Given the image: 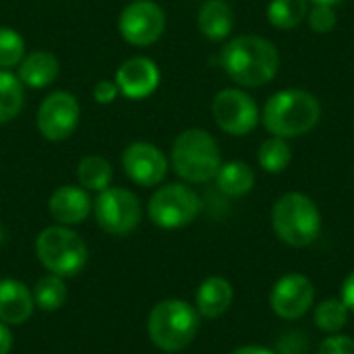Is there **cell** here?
I'll return each mask as SVG.
<instances>
[{
    "instance_id": "6da1fadb",
    "label": "cell",
    "mask_w": 354,
    "mask_h": 354,
    "mask_svg": "<svg viewBox=\"0 0 354 354\" xmlns=\"http://www.w3.org/2000/svg\"><path fill=\"white\" fill-rule=\"evenodd\" d=\"M224 73L243 89L272 83L280 71V52L268 37L245 33L228 39L220 52Z\"/></svg>"
},
{
    "instance_id": "7a4b0ae2",
    "label": "cell",
    "mask_w": 354,
    "mask_h": 354,
    "mask_svg": "<svg viewBox=\"0 0 354 354\" xmlns=\"http://www.w3.org/2000/svg\"><path fill=\"white\" fill-rule=\"evenodd\" d=\"M322 118V102L307 89H280L268 97L261 110L266 131L282 139L309 135Z\"/></svg>"
},
{
    "instance_id": "3957f363",
    "label": "cell",
    "mask_w": 354,
    "mask_h": 354,
    "mask_svg": "<svg viewBox=\"0 0 354 354\" xmlns=\"http://www.w3.org/2000/svg\"><path fill=\"white\" fill-rule=\"evenodd\" d=\"M170 160L174 172L191 185H203L214 180L222 166L218 141L212 133L197 127L183 131L174 139Z\"/></svg>"
},
{
    "instance_id": "277c9868",
    "label": "cell",
    "mask_w": 354,
    "mask_h": 354,
    "mask_svg": "<svg viewBox=\"0 0 354 354\" xmlns=\"http://www.w3.org/2000/svg\"><path fill=\"white\" fill-rule=\"evenodd\" d=\"M322 212L315 201L299 191L284 193L272 207V228L288 247H309L322 234Z\"/></svg>"
},
{
    "instance_id": "5b68a950",
    "label": "cell",
    "mask_w": 354,
    "mask_h": 354,
    "mask_svg": "<svg viewBox=\"0 0 354 354\" xmlns=\"http://www.w3.org/2000/svg\"><path fill=\"white\" fill-rule=\"evenodd\" d=\"M199 332V313L185 301L168 299L158 303L147 317V334L164 353L187 348Z\"/></svg>"
},
{
    "instance_id": "8992f818",
    "label": "cell",
    "mask_w": 354,
    "mask_h": 354,
    "mask_svg": "<svg viewBox=\"0 0 354 354\" xmlns=\"http://www.w3.org/2000/svg\"><path fill=\"white\" fill-rule=\"evenodd\" d=\"M35 253L41 266L60 278L77 276L87 263L85 241L66 226L44 228L35 241Z\"/></svg>"
},
{
    "instance_id": "52a82bcc",
    "label": "cell",
    "mask_w": 354,
    "mask_h": 354,
    "mask_svg": "<svg viewBox=\"0 0 354 354\" xmlns=\"http://www.w3.org/2000/svg\"><path fill=\"white\" fill-rule=\"evenodd\" d=\"M149 220L164 230H176L187 224H191L199 212H201V201L197 193L180 183L164 185L160 187L147 205Z\"/></svg>"
},
{
    "instance_id": "ba28073f",
    "label": "cell",
    "mask_w": 354,
    "mask_h": 354,
    "mask_svg": "<svg viewBox=\"0 0 354 354\" xmlns=\"http://www.w3.org/2000/svg\"><path fill=\"white\" fill-rule=\"evenodd\" d=\"M212 116L220 131L230 137H247L261 120L257 102L243 87H226L212 102Z\"/></svg>"
},
{
    "instance_id": "9c48e42d",
    "label": "cell",
    "mask_w": 354,
    "mask_h": 354,
    "mask_svg": "<svg viewBox=\"0 0 354 354\" xmlns=\"http://www.w3.org/2000/svg\"><path fill=\"white\" fill-rule=\"evenodd\" d=\"M93 214L102 230L108 234H129L141 222V203L135 193L122 187H108L100 191Z\"/></svg>"
},
{
    "instance_id": "30bf717a",
    "label": "cell",
    "mask_w": 354,
    "mask_h": 354,
    "mask_svg": "<svg viewBox=\"0 0 354 354\" xmlns=\"http://www.w3.org/2000/svg\"><path fill=\"white\" fill-rule=\"evenodd\" d=\"M118 31L131 46H151L166 31V12L153 0H133L118 17Z\"/></svg>"
},
{
    "instance_id": "8fae6325",
    "label": "cell",
    "mask_w": 354,
    "mask_h": 354,
    "mask_svg": "<svg viewBox=\"0 0 354 354\" xmlns=\"http://www.w3.org/2000/svg\"><path fill=\"white\" fill-rule=\"evenodd\" d=\"M81 106L68 91L50 93L37 110V129L48 141H64L79 127Z\"/></svg>"
},
{
    "instance_id": "7c38bea8",
    "label": "cell",
    "mask_w": 354,
    "mask_h": 354,
    "mask_svg": "<svg viewBox=\"0 0 354 354\" xmlns=\"http://www.w3.org/2000/svg\"><path fill=\"white\" fill-rule=\"evenodd\" d=\"M315 288L313 282L303 274H286L282 276L272 292H270V307L272 311L288 322L301 319L313 307Z\"/></svg>"
},
{
    "instance_id": "4fadbf2b",
    "label": "cell",
    "mask_w": 354,
    "mask_h": 354,
    "mask_svg": "<svg viewBox=\"0 0 354 354\" xmlns=\"http://www.w3.org/2000/svg\"><path fill=\"white\" fill-rule=\"evenodd\" d=\"M122 168L139 187H156L168 174V160L153 143L135 141L122 151Z\"/></svg>"
},
{
    "instance_id": "5bb4252c",
    "label": "cell",
    "mask_w": 354,
    "mask_h": 354,
    "mask_svg": "<svg viewBox=\"0 0 354 354\" xmlns=\"http://www.w3.org/2000/svg\"><path fill=\"white\" fill-rule=\"evenodd\" d=\"M116 87L129 100H145L160 85V68L151 58L133 56L116 71Z\"/></svg>"
},
{
    "instance_id": "9a60e30c",
    "label": "cell",
    "mask_w": 354,
    "mask_h": 354,
    "mask_svg": "<svg viewBox=\"0 0 354 354\" xmlns=\"http://www.w3.org/2000/svg\"><path fill=\"white\" fill-rule=\"evenodd\" d=\"M48 209H50V216L60 226H75V224H81L89 216L93 205H91L89 193L83 187L64 185L52 193L48 201Z\"/></svg>"
},
{
    "instance_id": "2e32d148",
    "label": "cell",
    "mask_w": 354,
    "mask_h": 354,
    "mask_svg": "<svg viewBox=\"0 0 354 354\" xmlns=\"http://www.w3.org/2000/svg\"><path fill=\"white\" fill-rule=\"evenodd\" d=\"M33 292L19 280H0V322L6 326H21L33 313Z\"/></svg>"
},
{
    "instance_id": "e0dca14e",
    "label": "cell",
    "mask_w": 354,
    "mask_h": 354,
    "mask_svg": "<svg viewBox=\"0 0 354 354\" xmlns=\"http://www.w3.org/2000/svg\"><path fill=\"white\" fill-rule=\"evenodd\" d=\"M197 27L209 41H224L234 29V12L226 0H207L197 15Z\"/></svg>"
},
{
    "instance_id": "ac0fdd59",
    "label": "cell",
    "mask_w": 354,
    "mask_h": 354,
    "mask_svg": "<svg viewBox=\"0 0 354 354\" xmlns=\"http://www.w3.org/2000/svg\"><path fill=\"white\" fill-rule=\"evenodd\" d=\"M232 299H234V290L230 282L220 276H212L203 280L201 286L197 288V297H195L197 313H201L207 319H216L230 309Z\"/></svg>"
},
{
    "instance_id": "d6986e66",
    "label": "cell",
    "mask_w": 354,
    "mask_h": 354,
    "mask_svg": "<svg viewBox=\"0 0 354 354\" xmlns=\"http://www.w3.org/2000/svg\"><path fill=\"white\" fill-rule=\"evenodd\" d=\"M60 73V62L54 54L35 50L27 54L19 64V79L31 89H44L56 81Z\"/></svg>"
},
{
    "instance_id": "ffe728a7",
    "label": "cell",
    "mask_w": 354,
    "mask_h": 354,
    "mask_svg": "<svg viewBox=\"0 0 354 354\" xmlns=\"http://www.w3.org/2000/svg\"><path fill=\"white\" fill-rule=\"evenodd\" d=\"M214 180L224 195L245 197L255 187V170L243 160H230V162H222Z\"/></svg>"
},
{
    "instance_id": "44dd1931",
    "label": "cell",
    "mask_w": 354,
    "mask_h": 354,
    "mask_svg": "<svg viewBox=\"0 0 354 354\" xmlns=\"http://www.w3.org/2000/svg\"><path fill=\"white\" fill-rule=\"evenodd\" d=\"M309 6V0H270L266 17L272 27L280 31H290L307 21Z\"/></svg>"
},
{
    "instance_id": "7402d4cb",
    "label": "cell",
    "mask_w": 354,
    "mask_h": 354,
    "mask_svg": "<svg viewBox=\"0 0 354 354\" xmlns=\"http://www.w3.org/2000/svg\"><path fill=\"white\" fill-rule=\"evenodd\" d=\"M25 85L10 71L0 68V124L15 120L25 104Z\"/></svg>"
},
{
    "instance_id": "603a6c76",
    "label": "cell",
    "mask_w": 354,
    "mask_h": 354,
    "mask_svg": "<svg viewBox=\"0 0 354 354\" xmlns=\"http://www.w3.org/2000/svg\"><path fill=\"white\" fill-rule=\"evenodd\" d=\"M112 164L102 156H87L77 166V180L85 191H104L112 183Z\"/></svg>"
},
{
    "instance_id": "cb8c5ba5",
    "label": "cell",
    "mask_w": 354,
    "mask_h": 354,
    "mask_svg": "<svg viewBox=\"0 0 354 354\" xmlns=\"http://www.w3.org/2000/svg\"><path fill=\"white\" fill-rule=\"evenodd\" d=\"M257 162L261 170L268 174L284 172L292 162V149L288 145V139L270 135L257 149Z\"/></svg>"
},
{
    "instance_id": "d4e9b609",
    "label": "cell",
    "mask_w": 354,
    "mask_h": 354,
    "mask_svg": "<svg viewBox=\"0 0 354 354\" xmlns=\"http://www.w3.org/2000/svg\"><path fill=\"white\" fill-rule=\"evenodd\" d=\"M33 301L35 307H39L41 311H56L66 301V284L60 276L48 274L37 280L33 288Z\"/></svg>"
},
{
    "instance_id": "484cf974",
    "label": "cell",
    "mask_w": 354,
    "mask_h": 354,
    "mask_svg": "<svg viewBox=\"0 0 354 354\" xmlns=\"http://www.w3.org/2000/svg\"><path fill=\"white\" fill-rule=\"evenodd\" d=\"M348 309L342 303V299H328L322 301L315 307V326L328 334H336L340 332L346 324H348Z\"/></svg>"
},
{
    "instance_id": "4316f807",
    "label": "cell",
    "mask_w": 354,
    "mask_h": 354,
    "mask_svg": "<svg viewBox=\"0 0 354 354\" xmlns=\"http://www.w3.org/2000/svg\"><path fill=\"white\" fill-rule=\"evenodd\" d=\"M25 58V41L19 31L0 27V68L8 71Z\"/></svg>"
},
{
    "instance_id": "83f0119b",
    "label": "cell",
    "mask_w": 354,
    "mask_h": 354,
    "mask_svg": "<svg viewBox=\"0 0 354 354\" xmlns=\"http://www.w3.org/2000/svg\"><path fill=\"white\" fill-rule=\"evenodd\" d=\"M307 23L311 27L313 33L317 35H328L336 29L338 25V17H336V6H328V4H311L309 6V15H307Z\"/></svg>"
},
{
    "instance_id": "f1b7e54d",
    "label": "cell",
    "mask_w": 354,
    "mask_h": 354,
    "mask_svg": "<svg viewBox=\"0 0 354 354\" xmlns=\"http://www.w3.org/2000/svg\"><path fill=\"white\" fill-rule=\"evenodd\" d=\"M317 354H354V340L351 336H330L319 344Z\"/></svg>"
},
{
    "instance_id": "f546056e",
    "label": "cell",
    "mask_w": 354,
    "mask_h": 354,
    "mask_svg": "<svg viewBox=\"0 0 354 354\" xmlns=\"http://www.w3.org/2000/svg\"><path fill=\"white\" fill-rule=\"evenodd\" d=\"M116 95H118V87L114 81L104 79V81H97L93 87V100L97 104H112L116 100Z\"/></svg>"
},
{
    "instance_id": "4dcf8cb0",
    "label": "cell",
    "mask_w": 354,
    "mask_h": 354,
    "mask_svg": "<svg viewBox=\"0 0 354 354\" xmlns=\"http://www.w3.org/2000/svg\"><path fill=\"white\" fill-rule=\"evenodd\" d=\"M342 303L346 305L348 311L354 313V272L348 274V278L342 284Z\"/></svg>"
},
{
    "instance_id": "1f68e13d",
    "label": "cell",
    "mask_w": 354,
    "mask_h": 354,
    "mask_svg": "<svg viewBox=\"0 0 354 354\" xmlns=\"http://www.w3.org/2000/svg\"><path fill=\"white\" fill-rule=\"evenodd\" d=\"M12 348V332L6 324L0 322V354H8Z\"/></svg>"
},
{
    "instance_id": "d6a6232c",
    "label": "cell",
    "mask_w": 354,
    "mask_h": 354,
    "mask_svg": "<svg viewBox=\"0 0 354 354\" xmlns=\"http://www.w3.org/2000/svg\"><path fill=\"white\" fill-rule=\"evenodd\" d=\"M232 354H276V353H272V351H268V348H263V346H241V348H236Z\"/></svg>"
},
{
    "instance_id": "836d02e7",
    "label": "cell",
    "mask_w": 354,
    "mask_h": 354,
    "mask_svg": "<svg viewBox=\"0 0 354 354\" xmlns=\"http://www.w3.org/2000/svg\"><path fill=\"white\" fill-rule=\"evenodd\" d=\"M311 4H328V6H338L344 0H309Z\"/></svg>"
}]
</instances>
